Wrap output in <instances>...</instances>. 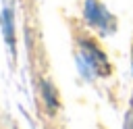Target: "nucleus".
Returning <instances> with one entry per match:
<instances>
[{"label": "nucleus", "instance_id": "obj_1", "mask_svg": "<svg viewBox=\"0 0 133 129\" xmlns=\"http://www.w3.org/2000/svg\"><path fill=\"white\" fill-rule=\"evenodd\" d=\"M2 29H4V35H6V42H8V46L12 48V44H15V35H12V10L10 8H6L4 12H2Z\"/></svg>", "mask_w": 133, "mask_h": 129}]
</instances>
